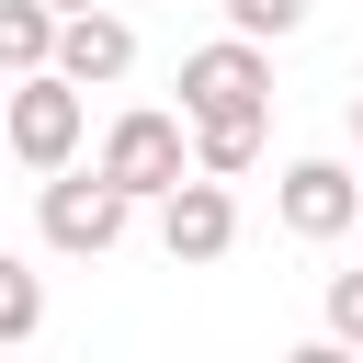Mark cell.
I'll return each instance as SVG.
<instances>
[{
	"label": "cell",
	"mask_w": 363,
	"mask_h": 363,
	"mask_svg": "<svg viewBox=\"0 0 363 363\" xmlns=\"http://www.w3.org/2000/svg\"><path fill=\"white\" fill-rule=\"evenodd\" d=\"M91 170H102L125 204H170V193L193 182V125H182V113H113Z\"/></svg>",
	"instance_id": "1"
},
{
	"label": "cell",
	"mask_w": 363,
	"mask_h": 363,
	"mask_svg": "<svg viewBox=\"0 0 363 363\" xmlns=\"http://www.w3.org/2000/svg\"><path fill=\"white\" fill-rule=\"evenodd\" d=\"M79 125H91V102H79L57 68H45V79H11V102H0V147H11L23 170H45V182L79 159Z\"/></svg>",
	"instance_id": "2"
},
{
	"label": "cell",
	"mask_w": 363,
	"mask_h": 363,
	"mask_svg": "<svg viewBox=\"0 0 363 363\" xmlns=\"http://www.w3.org/2000/svg\"><path fill=\"white\" fill-rule=\"evenodd\" d=\"M227 113H272V57L238 34L182 57V125H227Z\"/></svg>",
	"instance_id": "3"
},
{
	"label": "cell",
	"mask_w": 363,
	"mask_h": 363,
	"mask_svg": "<svg viewBox=\"0 0 363 363\" xmlns=\"http://www.w3.org/2000/svg\"><path fill=\"white\" fill-rule=\"evenodd\" d=\"M125 193L102 182V170H57L45 182V204H34V227H45V250H68V261H102L113 238H125Z\"/></svg>",
	"instance_id": "4"
},
{
	"label": "cell",
	"mask_w": 363,
	"mask_h": 363,
	"mask_svg": "<svg viewBox=\"0 0 363 363\" xmlns=\"http://www.w3.org/2000/svg\"><path fill=\"white\" fill-rule=\"evenodd\" d=\"M272 204H284L295 238H340V227L363 216V170H340V159H295V170L272 182Z\"/></svg>",
	"instance_id": "5"
},
{
	"label": "cell",
	"mask_w": 363,
	"mask_h": 363,
	"mask_svg": "<svg viewBox=\"0 0 363 363\" xmlns=\"http://www.w3.org/2000/svg\"><path fill=\"white\" fill-rule=\"evenodd\" d=\"M159 250H170V261H227V250H238V204H227V182L193 170V182L159 204Z\"/></svg>",
	"instance_id": "6"
},
{
	"label": "cell",
	"mask_w": 363,
	"mask_h": 363,
	"mask_svg": "<svg viewBox=\"0 0 363 363\" xmlns=\"http://www.w3.org/2000/svg\"><path fill=\"white\" fill-rule=\"evenodd\" d=\"M125 68H136V23H125V11L57 23V79H68V91H102V79H125Z\"/></svg>",
	"instance_id": "7"
},
{
	"label": "cell",
	"mask_w": 363,
	"mask_h": 363,
	"mask_svg": "<svg viewBox=\"0 0 363 363\" xmlns=\"http://www.w3.org/2000/svg\"><path fill=\"white\" fill-rule=\"evenodd\" d=\"M0 68L11 79H45L57 68V11L45 0H0Z\"/></svg>",
	"instance_id": "8"
},
{
	"label": "cell",
	"mask_w": 363,
	"mask_h": 363,
	"mask_svg": "<svg viewBox=\"0 0 363 363\" xmlns=\"http://www.w3.org/2000/svg\"><path fill=\"white\" fill-rule=\"evenodd\" d=\"M261 159V113H227V125H193V170L204 182H238Z\"/></svg>",
	"instance_id": "9"
},
{
	"label": "cell",
	"mask_w": 363,
	"mask_h": 363,
	"mask_svg": "<svg viewBox=\"0 0 363 363\" xmlns=\"http://www.w3.org/2000/svg\"><path fill=\"white\" fill-rule=\"evenodd\" d=\"M34 329H45V272H34V261H11V250H0V352H23V340H34Z\"/></svg>",
	"instance_id": "10"
},
{
	"label": "cell",
	"mask_w": 363,
	"mask_h": 363,
	"mask_svg": "<svg viewBox=\"0 0 363 363\" xmlns=\"http://www.w3.org/2000/svg\"><path fill=\"white\" fill-rule=\"evenodd\" d=\"M227 23H238V45H272V34L306 23V0H227Z\"/></svg>",
	"instance_id": "11"
},
{
	"label": "cell",
	"mask_w": 363,
	"mask_h": 363,
	"mask_svg": "<svg viewBox=\"0 0 363 363\" xmlns=\"http://www.w3.org/2000/svg\"><path fill=\"white\" fill-rule=\"evenodd\" d=\"M329 340L363 352V272H329Z\"/></svg>",
	"instance_id": "12"
},
{
	"label": "cell",
	"mask_w": 363,
	"mask_h": 363,
	"mask_svg": "<svg viewBox=\"0 0 363 363\" xmlns=\"http://www.w3.org/2000/svg\"><path fill=\"white\" fill-rule=\"evenodd\" d=\"M284 363H363V352H340V340H295Z\"/></svg>",
	"instance_id": "13"
},
{
	"label": "cell",
	"mask_w": 363,
	"mask_h": 363,
	"mask_svg": "<svg viewBox=\"0 0 363 363\" xmlns=\"http://www.w3.org/2000/svg\"><path fill=\"white\" fill-rule=\"evenodd\" d=\"M45 11H57V23H79V11H102V0H45Z\"/></svg>",
	"instance_id": "14"
},
{
	"label": "cell",
	"mask_w": 363,
	"mask_h": 363,
	"mask_svg": "<svg viewBox=\"0 0 363 363\" xmlns=\"http://www.w3.org/2000/svg\"><path fill=\"white\" fill-rule=\"evenodd\" d=\"M352 136H363V91H352Z\"/></svg>",
	"instance_id": "15"
},
{
	"label": "cell",
	"mask_w": 363,
	"mask_h": 363,
	"mask_svg": "<svg viewBox=\"0 0 363 363\" xmlns=\"http://www.w3.org/2000/svg\"><path fill=\"white\" fill-rule=\"evenodd\" d=\"M0 159H11V147H0Z\"/></svg>",
	"instance_id": "16"
},
{
	"label": "cell",
	"mask_w": 363,
	"mask_h": 363,
	"mask_svg": "<svg viewBox=\"0 0 363 363\" xmlns=\"http://www.w3.org/2000/svg\"><path fill=\"white\" fill-rule=\"evenodd\" d=\"M0 363H11V352H0Z\"/></svg>",
	"instance_id": "17"
}]
</instances>
